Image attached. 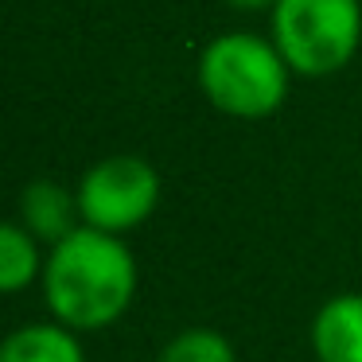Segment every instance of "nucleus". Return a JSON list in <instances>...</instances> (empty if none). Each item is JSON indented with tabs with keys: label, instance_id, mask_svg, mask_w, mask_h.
Segmentation results:
<instances>
[{
	"label": "nucleus",
	"instance_id": "1",
	"mask_svg": "<svg viewBox=\"0 0 362 362\" xmlns=\"http://www.w3.org/2000/svg\"><path fill=\"white\" fill-rule=\"evenodd\" d=\"M40 284L51 320L74 327L78 335L102 331L133 308L136 257L121 234L78 226L47 250Z\"/></svg>",
	"mask_w": 362,
	"mask_h": 362
},
{
	"label": "nucleus",
	"instance_id": "2",
	"mask_svg": "<svg viewBox=\"0 0 362 362\" xmlns=\"http://www.w3.org/2000/svg\"><path fill=\"white\" fill-rule=\"evenodd\" d=\"M199 90L218 113L238 121H265L288 98L292 66L281 47L253 32L214 35L199 51Z\"/></svg>",
	"mask_w": 362,
	"mask_h": 362
},
{
	"label": "nucleus",
	"instance_id": "3",
	"mask_svg": "<svg viewBox=\"0 0 362 362\" xmlns=\"http://www.w3.org/2000/svg\"><path fill=\"white\" fill-rule=\"evenodd\" d=\"M273 35L284 63L300 78L339 74L362 43L358 0H276L269 12Z\"/></svg>",
	"mask_w": 362,
	"mask_h": 362
},
{
	"label": "nucleus",
	"instance_id": "4",
	"mask_svg": "<svg viewBox=\"0 0 362 362\" xmlns=\"http://www.w3.org/2000/svg\"><path fill=\"white\" fill-rule=\"evenodd\" d=\"M74 191L82 206V226L125 238L160 206V172L144 156L117 152L90 164Z\"/></svg>",
	"mask_w": 362,
	"mask_h": 362
},
{
	"label": "nucleus",
	"instance_id": "5",
	"mask_svg": "<svg viewBox=\"0 0 362 362\" xmlns=\"http://www.w3.org/2000/svg\"><path fill=\"white\" fill-rule=\"evenodd\" d=\"M16 222L24 230H32L43 245L63 242L66 234L82 226V206H78V191L63 187L59 180H32L20 191V206H16Z\"/></svg>",
	"mask_w": 362,
	"mask_h": 362
},
{
	"label": "nucleus",
	"instance_id": "6",
	"mask_svg": "<svg viewBox=\"0 0 362 362\" xmlns=\"http://www.w3.org/2000/svg\"><path fill=\"white\" fill-rule=\"evenodd\" d=\"M315 362H362V292L327 296L312 315Z\"/></svg>",
	"mask_w": 362,
	"mask_h": 362
},
{
	"label": "nucleus",
	"instance_id": "7",
	"mask_svg": "<svg viewBox=\"0 0 362 362\" xmlns=\"http://www.w3.org/2000/svg\"><path fill=\"white\" fill-rule=\"evenodd\" d=\"M0 362H86V351L74 327L47 320L8 331L0 343Z\"/></svg>",
	"mask_w": 362,
	"mask_h": 362
},
{
	"label": "nucleus",
	"instance_id": "8",
	"mask_svg": "<svg viewBox=\"0 0 362 362\" xmlns=\"http://www.w3.org/2000/svg\"><path fill=\"white\" fill-rule=\"evenodd\" d=\"M40 238L24 230L20 222H4L0 226V288L4 292H24L28 284L43 281V265L47 257L40 253Z\"/></svg>",
	"mask_w": 362,
	"mask_h": 362
},
{
	"label": "nucleus",
	"instance_id": "9",
	"mask_svg": "<svg viewBox=\"0 0 362 362\" xmlns=\"http://www.w3.org/2000/svg\"><path fill=\"white\" fill-rule=\"evenodd\" d=\"M156 362H238L234 343L214 327H187L164 343Z\"/></svg>",
	"mask_w": 362,
	"mask_h": 362
},
{
	"label": "nucleus",
	"instance_id": "10",
	"mask_svg": "<svg viewBox=\"0 0 362 362\" xmlns=\"http://www.w3.org/2000/svg\"><path fill=\"white\" fill-rule=\"evenodd\" d=\"M226 4L238 12H273L276 0H226Z\"/></svg>",
	"mask_w": 362,
	"mask_h": 362
}]
</instances>
